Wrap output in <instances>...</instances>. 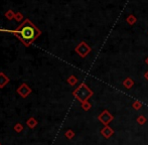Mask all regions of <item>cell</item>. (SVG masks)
I'll list each match as a JSON object with an SVG mask.
<instances>
[{
	"label": "cell",
	"mask_w": 148,
	"mask_h": 145,
	"mask_svg": "<svg viewBox=\"0 0 148 145\" xmlns=\"http://www.w3.org/2000/svg\"><path fill=\"white\" fill-rule=\"evenodd\" d=\"M14 19L16 20V21H21L22 19H23V15H22L21 12H16L15 13V16H14Z\"/></svg>",
	"instance_id": "ac0fdd59"
},
{
	"label": "cell",
	"mask_w": 148,
	"mask_h": 145,
	"mask_svg": "<svg viewBox=\"0 0 148 145\" xmlns=\"http://www.w3.org/2000/svg\"><path fill=\"white\" fill-rule=\"evenodd\" d=\"M136 121H137V123H138L139 125H144V124L146 123L147 119H146V117H145V116L140 115V116H139V117L136 119Z\"/></svg>",
	"instance_id": "5bb4252c"
},
{
	"label": "cell",
	"mask_w": 148,
	"mask_h": 145,
	"mask_svg": "<svg viewBox=\"0 0 148 145\" xmlns=\"http://www.w3.org/2000/svg\"><path fill=\"white\" fill-rule=\"evenodd\" d=\"M126 21H127V23L128 24H130V25H133V24H135V22L137 21V18L135 17L134 15H129V16H127V18H126Z\"/></svg>",
	"instance_id": "7c38bea8"
},
{
	"label": "cell",
	"mask_w": 148,
	"mask_h": 145,
	"mask_svg": "<svg viewBox=\"0 0 148 145\" xmlns=\"http://www.w3.org/2000/svg\"><path fill=\"white\" fill-rule=\"evenodd\" d=\"M13 129H14V131H15V132L20 133V132H22V130H23V125H22L21 123H16L15 125H14Z\"/></svg>",
	"instance_id": "e0dca14e"
},
{
	"label": "cell",
	"mask_w": 148,
	"mask_h": 145,
	"mask_svg": "<svg viewBox=\"0 0 148 145\" xmlns=\"http://www.w3.org/2000/svg\"><path fill=\"white\" fill-rule=\"evenodd\" d=\"M81 106H82V109L84 110V111H89L90 109L92 108V105H91V103L89 102V101H86V102H83V103H81Z\"/></svg>",
	"instance_id": "4fadbf2b"
},
{
	"label": "cell",
	"mask_w": 148,
	"mask_h": 145,
	"mask_svg": "<svg viewBox=\"0 0 148 145\" xmlns=\"http://www.w3.org/2000/svg\"><path fill=\"white\" fill-rule=\"evenodd\" d=\"M93 95H94V92L85 84V83H82V84L73 92V96L78 101H80L81 103L89 101V99L92 98Z\"/></svg>",
	"instance_id": "7a4b0ae2"
},
{
	"label": "cell",
	"mask_w": 148,
	"mask_h": 145,
	"mask_svg": "<svg viewBox=\"0 0 148 145\" xmlns=\"http://www.w3.org/2000/svg\"><path fill=\"white\" fill-rule=\"evenodd\" d=\"M144 78L146 79V80L148 81V71H147V72H145V74H144Z\"/></svg>",
	"instance_id": "d6986e66"
},
{
	"label": "cell",
	"mask_w": 148,
	"mask_h": 145,
	"mask_svg": "<svg viewBox=\"0 0 148 145\" xmlns=\"http://www.w3.org/2000/svg\"><path fill=\"white\" fill-rule=\"evenodd\" d=\"M15 13L16 12H14L12 9H8L7 11L5 12V17L7 18L8 20H12V19H14V16H15Z\"/></svg>",
	"instance_id": "8fae6325"
},
{
	"label": "cell",
	"mask_w": 148,
	"mask_h": 145,
	"mask_svg": "<svg viewBox=\"0 0 148 145\" xmlns=\"http://www.w3.org/2000/svg\"><path fill=\"white\" fill-rule=\"evenodd\" d=\"M145 64H146V65L148 66V57H146V60H145Z\"/></svg>",
	"instance_id": "ffe728a7"
},
{
	"label": "cell",
	"mask_w": 148,
	"mask_h": 145,
	"mask_svg": "<svg viewBox=\"0 0 148 145\" xmlns=\"http://www.w3.org/2000/svg\"><path fill=\"white\" fill-rule=\"evenodd\" d=\"M9 82L10 79L3 72H0V89H3Z\"/></svg>",
	"instance_id": "52a82bcc"
},
{
	"label": "cell",
	"mask_w": 148,
	"mask_h": 145,
	"mask_svg": "<svg viewBox=\"0 0 148 145\" xmlns=\"http://www.w3.org/2000/svg\"><path fill=\"white\" fill-rule=\"evenodd\" d=\"M114 119V116L110 113L108 110H104L99 116H98V120L103 124L104 126H108Z\"/></svg>",
	"instance_id": "277c9868"
},
{
	"label": "cell",
	"mask_w": 148,
	"mask_h": 145,
	"mask_svg": "<svg viewBox=\"0 0 148 145\" xmlns=\"http://www.w3.org/2000/svg\"><path fill=\"white\" fill-rule=\"evenodd\" d=\"M123 86L126 89H131L133 86H134V81L131 78H126L124 81H123Z\"/></svg>",
	"instance_id": "9c48e42d"
},
{
	"label": "cell",
	"mask_w": 148,
	"mask_h": 145,
	"mask_svg": "<svg viewBox=\"0 0 148 145\" xmlns=\"http://www.w3.org/2000/svg\"><path fill=\"white\" fill-rule=\"evenodd\" d=\"M0 145H1V143H0Z\"/></svg>",
	"instance_id": "44dd1931"
},
{
	"label": "cell",
	"mask_w": 148,
	"mask_h": 145,
	"mask_svg": "<svg viewBox=\"0 0 148 145\" xmlns=\"http://www.w3.org/2000/svg\"><path fill=\"white\" fill-rule=\"evenodd\" d=\"M17 94L22 98H27L31 94V89L26 83H22L17 88Z\"/></svg>",
	"instance_id": "5b68a950"
},
{
	"label": "cell",
	"mask_w": 148,
	"mask_h": 145,
	"mask_svg": "<svg viewBox=\"0 0 148 145\" xmlns=\"http://www.w3.org/2000/svg\"><path fill=\"white\" fill-rule=\"evenodd\" d=\"M1 31H9L14 34L25 47H30L36 38L41 36V30L35 26V24L30 19H25L21 24L18 25L17 28L12 30L0 29Z\"/></svg>",
	"instance_id": "6da1fadb"
},
{
	"label": "cell",
	"mask_w": 148,
	"mask_h": 145,
	"mask_svg": "<svg viewBox=\"0 0 148 145\" xmlns=\"http://www.w3.org/2000/svg\"><path fill=\"white\" fill-rule=\"evenodd\" d=\"M37 124H38V122L36 121V119H35L34 117L28 118L27 121H26V125H27V127L30 128V129H33V128H35Z\"/></svg>",
	"instance_id": "ba28073f"
},
{
	"label": "cell",
	"mask_w": 148,
	"mask_h": 145,
	"mask_svg": "<svg viewBox=\"0 0 148 145\" xmlns=\"http://www.w3.org/2000/svg\"><path fill=\"white\" fill-rule=\"evenodd\" d=\"M132 107H133V109L134 110H140L141 108H142V103L140 102V101H138V100H136V101H134L133 102V104H132Z\"/></svg>",
	"instance_id": "9a60e30c"
},
{
	"label": "cell",
	"mask_w": 148,
	"mask_h": 145,
	"mask_svg": "<svg viewBox=\"0 0 148 145\" xmlns=\"http://www.w3.org/2000/svg\"><path fill=\"white\" fill-rule=\"evenodd\" d=\"M75 51H76V53H78L81 57H83V59H84V57H86L87 55L91 53L92 49H91V47H90L88 43L86 42V41H81V42L76 47Z\"/></svg>",
	"instance_id": "3957f363"
},
{
	"label": "cell",
	"mask_w": 148,
	"mask_h": 145,
	"mask_svg": "<svg viewBox=\"0 0 148 145\" xmlns=\"http://www.w3.org/2000/svg\"><path fill=\"white\" fill-rule=\"evenodd\" d=\"M66 82H68V84L70 85V86H75V85L78 83V78H77V77H75L74 75H72V76H70L68 78Z\"/></svg>",
	"instance_id": "30bf717a"
},
{
	"label": "cell",
	"mask_w": 148,
	"mask_h": 145,
	"mask_svg": "<svg viewBox=\"0 0 148 145\" xmlns=\"http://www.w3.org/2000/svg\"><path fill=\"white\" fill-rule=\"evenodd\" d=\"M64 136H66L68 139H73V138L75 137V132L73 131L72 129H69V130H66V133H64Z\"/></svg>",
	"instance_id": "2e32d148"
},
{
	"label": "cell",
	"mask_w": 148,
	"mask_h": 145,
	"mask_svg": "<svg viewBox=\"0 0 148 145\" xmlns=\"http://www.w3.org/2000/svg\"><path fill=\"white\" fill-rule=\"evenodd\" d=\"M101 134L103 135V137L106 138V139H109V138L114 134V130H113V128L110 127L109 125L104 126L103 129H101Z\"/></svg>",
	"instance_id": "8992f818"
}]
</instances>
